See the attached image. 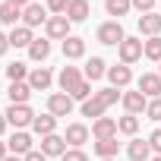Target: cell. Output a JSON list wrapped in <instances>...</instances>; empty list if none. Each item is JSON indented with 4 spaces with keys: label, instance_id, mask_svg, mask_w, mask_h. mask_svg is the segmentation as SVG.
<instances>
[{
    "label": "cell",
    "instance_id": "cell-1",
    "mask_svg": "<svg viewBox=\"0 0 161 161\" xmlns=\"http://www.w3.org/2000/svg\"><path fill=\"white\" fill-rule=\"evenodd\" d=\"M120 98H123V92H120V89H101V92H95V95L82 104V117L98 120V117H104V111H108L111 104H117Z\"/></svg>",
    "mask_w": 161,
    "mask_h": 161
},
{
    "label": "cell",
    "instance_id": "cell-2",
    "mask_svg": "<svg viewBox=\"0 0 161 161\" xmlns=\"http://www.w3.org/2000/svg\"><path fill=\"white\" fill-rule=\"evenodd\" d=\"M95 38H98L101 44H111V47H120V41L126 38V32H123V25H120L117 19H111V22H101V25H98Z\"/></svg>",
    "mask_w": 161,
    "mask_h": 161
},
{
    "label": "cell",
    "instance_id": "cell-3",
    "mask_svg": "<svg viewBox=\"0 0 161 161\" xmlns=\"http://www.w3.org/2000/svg\"><path fill=\"white\" fill-rule=\"evenodd\" d=\"M32 120H35V114H32L29 104H10V108H7V123H10V126L25 130V126H32Z\"/></svg>",
    "mask_w": 161,
    "mask_h": 161
},
{
    "label": "cell",
    "instance_id": "cell-4",
    "mask_svg": "<svg viewBox=\"0 0 161 161\" xmlns=\"http://www.w3.org/2000/svg\"><path fill=\"white\" fill-rule=\"evenodd\" d=\"M69 19L66 16H51L47 19V25H44V38H51V41H66L69 38Z\"/></svg>",
    "mask_w": 161,
    "mask_h": 161
},
{
    "label": "cell",
    "instance_id": "cell-5",
    "mask_svg": "<svg viewBox=\"0 0 161 161\" xmlns=\"http://www.w3.org/2000/svg\"><path fill=\"white\" fill-rule=\"evenodd\" d=\"M142 47H145V41H139V38H130V35H126V38L120 41V47H117V51H120V63L133 66V63L142 57Z\"/></svg>",
    "mask_w": 161,
    "mask_h": 161
},
{
    "label": "cell",
    "instance_id": "cell-6",
    "mask_svg": "<svg viewBox=\"0 0 161 161\" xmlns=\"http://www.w3.org/2000/svg\"><path fill=\"white\" fill-rule=\"evenodd\" d=\"M47 114H54V117H69V114H73V98H69L66 92L47 95Z\"/></svg>",
    "mask_w": 161,
    "mask_h": 161
},
{
    "label": "cell",
    "instance_id": "cell-7",
    "mask_svg": "<svg viewBox=\"0 0 161 161\" xmlns=\"http://www.w3.org/2000/svg\"><path fill=\"white\" fill-rule=\"evenodd\" d=\"M47 7H41V3H29L25 10H22V25H29V29H38V25H47Z\"/></svg>",
    "mask_w": 161,
    "mask_h": 161
},
{
    "label": "cell",
    "instance_id": "cell-8",
    "mask_svg": "<svg viewBox=\"0 0 161 161\" xmlns=\"http://www.w3.org/2000/svg\"><path fill=\"white\" fill-rule=\"evenodd\" d=\"M136 89L152 101V98H161V76L158 73H142L139 76V82H136Z\"/></svg>",
    "mask_w": 161,
    "mask_h": 161
},
{
    "label": "cell",
    "instance_id": "cell-9",
    "mask_svg": "<svg viewBox=\"0 0 161 161\" xmlns=\"http://www.w3.org/2000/svg\"><path fill=\"white\" fill-rule=\"evenodd\" d=\"M120 101H123V111L133 114V117H136V114H145V108H148V98H145L139 89H136V92H123Z\"/></svg>",
    "mask_w": 161,
    "mask_h": 161
},
{
    "label": "cell",
    "instance_id": "cell-10",
    "mask_svg": "<svg viewBox=\"0 0 161 161\" xmlns=\"http://www.w3.org/2000/svg\"><path fill=\"white\" fill-rule=\"evenodd\" d=\"M7 145H10V155H19V158H25V155L32 152V136H29L25 130H16V133L7 139Z\"/></svg>",
    "mask_w": 161,
    "mask_h": 161
},
{
    "label": "cell",
    "instance_id": "cell-11",
    "mask_svg": "<svg viewBox=\"0 0 161 161\" xmlns=\"http://www.w3.org/2000/svg\"><path fill=\"white\" fill-rule=\"evenodd\" d=\"M63 139H66L69 148H82V145L89 142V126H86V123H69L66 133H63Z\"/></svg>",
    "mask_w": 161,
    "mask_h": 161
},
{
    "label": "cell",
    "instance_id": "cell-12",
    "mask_svg": "<svg viewBox=\"0 0 161 161\" xmlns=\"http://www.w3.org/2000/svg\"><path fill=\"white\" fill-rule=\"evenodd\" d=\"M108 79H111V89H126L133 82V69L126 63H117V66H108Z\"/></svg>",
    "mask_w": 161,
    "mask_h": 161
},
{
    "label": "cell",
    "instance_id": "cell-13",
    "mask_svg": "<svg viewBox=\"0 0 161 161\" xmlns=\"http://www.w3.org/2000/svg\"><path fill=\"white\" fill-rule=\"evenodd\" d=\"M79 82H82V73H79V66H63L60 69V76H57V86H60V92H73Z\"/></svg>",
    "mask_w": 161,
    "mask_h": 161
},
{
    "label": "cell",
    "instance_id": "cell-14",
    "mask_svg": "<svg viewBox=\"0 0 161 161\" xmlns=\"http://www.w3.org/2000/svg\"><path fill=\"white\" fill-rule=\"evenodd\" d=\"M51 82H54V73H51L47 66H35V69L29 73V86H32V92H44V89H51Z\"/></svg>",
    "mask_w": 161,
    "mask_h": 161
},
{
    "label": "cell",
    "instance_id": "cell-15",
    "mask_svg": "<svg viewBox=\"0 0 161 161\" xmlns=\"http://www.w3.org/2000/svg\"><path fill=\"white\" fill-rule=\"evenodd\" d=\"M92 136H95V139H114V136H117V120H114V117H98V120H92Z\"/></svg>",
    "mask_w": 161,
    "mask_h": 161
},
{
    "label": "cell",
    "instance_id": "cell-16",
    "mask_svg": "<svg viewBox=\"0 0 161 161\" xmlns=\"http://www.w3.org/2000/svg\"><path fill=\"white\" fill-rule=\"evenodd\" d=\"M41 152H44L47 158H60V155L66 152V139H63V136H57V133L41 136Z\"/></svg>",
    "mask_w": 161,
    "mask_h": 161
},
{
    "label": "cell",
    "instance_id": "cell-17",
    "mask_svg": "<svg viewBox=\"0 0 161 161\" xmlns=\"http://www.w3.org/2000/svg\"><path fill=\"white\" fill-rule=\"evenodd\" d=\"M63 57H66V60H79V57H86V38L69 35V38L63 41Z\"/></svg>",
    "mask_w": 161,
    "mask_h": 161
},
{
    "label": "cell",
    "instance_id": "cell-18",
    "mask_svg": "<svg viewBox=\"0 0 161 161\" xmlns=\"http://www.w3.org/2000/svg\"><path fill=\"white\" fill-rule=\"evenodd\" d=\"M32 130H35L38 136H51V133H57V117H54V114H35Z\"/></svg>",
    "mask_w": 161,
    "mask_h": 161
},
{
    "label": "cell",
    "instance_id": "cell-19",
    "mask_svg": "<svg viewBox=\"0 0 161 161\" xmlns=\"http://www.w3.org/2000/svg\"><path fill=\"white\" fill-rule=\"evenodd\" d=\"M139 32L148 35V38L161 35V13H145V16H139Z\"/></svg>",
    "mask_w": 161,
    "mask_h": 161
},
{
    "label": "cell",
    "instance_id": "cell-20",
    "mask_svg": "<svg viewBox=\"0 0 161 161\" xmlns=\"http://www.w3.org/2000/svg\"><path fill=\"white\" fill-rule=\"evenodd\" d=\"M126 155H130V161H148V158H152L148 139H133V142L126 145Z\"/></svg>",
    "mask_w": 161,
    "mask_h": 161
},
{
    "label": "cell",
    "instance_id": "cell-21",
    "mask_svg": "<svg viewBox=\"0 0 161 161\" xmlns=\"http://www.w3.org/2000/svg\"><path fill=\"white\" fill-rule=\"evenodd\" d=\"M32 41H35V35H32L29 25H16V29L10 32V47H25V51H29Z\"/></svg>",
    "mask_w": 161,
    "mask_h": 161
},
{
    "label": "cell",
    "instance_id": "cell-22",
    "mask_svg": "<svg viewBox=\"0 0 161 161\" xmlns=\"http://www.w3.org/2000/svg\"><path fill=\"white\" fill-rule=\"evenodd\" d=\"M29 57H32L35 63H44V60L51 57V38H35V41L29 44Z\"/></svg>",
    "mask_w": 161,
    "mask_h": 161
},
{
    "label": "cell",
    "instance_id": "cell-23",
    "mask_svg": "<svg viewBox=\"0 0 161 161\" xmlns=\"http://www.w3.org/2000/svg\"><path fill=\"white\" fill-rule=\"evenodd\" d=\"M92 152H95L98 158H117V152H120V142H117V136H114V139H95Z\"/></svg>",
    "mask_w": 161,
    "mask_h": 161
},
{
    "label": "cell",
    "instance_id": "cell-24",
    "mask_svg": "<svg viewBox=\"0 0 161 161\" xmlns=\"http://www.w3.org/2000/svg\"><path fill=\"white\" fill-rule=\"evenodd\" d=\"M19 19H22V7H16V3H10V0H3V3H0V22L16 29Z\"/></svg>",
    "mask_w": 161,
    "mask_h": 161
},
{
    "label": "cell",
    "instance_id": "cell-25",
    "mask_svg": "<svg viewBox=\"0 0 161 161\" xmlns=\"http://www.w3.org/2000/svg\"><path fill=\"white\" fill-rule=\"evenodd\" d=\"M89 0H69V10H66V19L69 22H86L89 19Z\"/></svg>",
    "mask_w": 161,
    "mask_h": 161
},
{
    "label": "cell",
    "instance_id": "cell-26",
    "mask_svg": "<svg viewBox=\"0 0 161 161\" xmlns=\"http://www.w3.org/2000/svg\"><path fill=\"white\" fill-rule=\"evenodd\" d=\"M86 79H89V82H95V79H101V76H108V63L101 60V57H89L86 60Z\"/></svg>",
    "mask_w": 161,
    "mask_h": 161
},
{
    "label": "cell",
    "instance_id": "cell-27",
    "mask_svg": "<svg viewBox=\"0 0 161 161\" xmlns=\"http://www.w3.org/2000/svg\"><path fill=\"white\" fill-rule=\"evenodd\" d=\"M32 86L29 82H10V104H29Z\"/></svg>",
    "mask_w": 161,
    "mask_h": 161
},
{
    "label": "cell",
    "instance_id": "cell-28",
    "mask_svg": "<svg viewBox=\"0 0 161 161\" xmlns=\"http://www.w3.org/2000/svg\"><path fill=\"white\" fill-rule=\"evenodd\" d=\"M104 10H108V16H114L120 22V16H126L133 10V3H130V0H104Z\"/></svg>",
    "mask_w": 161,
    "mask_h": 161
},
{
    "label": "cell",
    "instance_id": "cell-29",
    "mask_svg": "<svg viewBox=\"0 0 161 161\" xmlns=\"http://www.w3.org/2000/svg\"><path fill=\"white\" fill-rule=\"evenodd\" d=\"M117 133H123V136H136V133H139V117L123 114V117L117 120Z\"/></svg>",
    "mask_w": 161,
    "mask_h": 161
},
{
    "label": "cell",
    "instance_id": "cell-30",
    "mask_svg": "<svg viewBox=\"0 0 161 161\" xmlns=\"http://www.w3.org/2000/svg\"><path fill=\"white\" fill-rule=\"evenodd\" d=\"M7 79H10V82H29V66L25 63H10L7 66Z\"/></svg>",
    "mask_w": 161,
    "mask_h": 161
},
{
    "label": "cell",
    "instance_id": "cell-31",
    "mask_svg": "<svg viewBox=\"0 0 161 161\" xmlns=\"http://www.w3.org/2000/svg\"><path fill=\"white\" fill-rule=\"evenodd\" d=\"M142 57H148V60L161 63V35H155V38H148V41H145V47H142Z\"/></svg>",
    "mask_w": 161,
    "mask_h": 161
},
{
    "label": "cell",
    "instance_id": "cell-32",
    "mask_svg": "<svg viewBox=\"0 0 161 161\" xmlns=\"http://www.w3.org/2000/svg\"><path fill=\"white\" fill-rule=\"evenodd\" d=\"M92 95H95V92H92V82H89V79H82V82H79V86L69 92V98H73V101H82V104H86Z\"/></svg>",
    "mask_w": 161,
    "mask_h": 161
},
{
    "label": "cell",
    "instance_id": "cell-33",
    "mask_svg": "<svg viewBox=\"0 0 161 161\" xmlns=\"http://www.w3.org/2000/svg\"><path fill=\"white\" fill-rule=\"evenodd\" d=\"M66 10H69V0H47V13H54V16H66Z\"/></svg>",
    "mask_w": 161,
    "mask_h": 161
},
{
    "label": "cell",
    "instance_id": "cell-34",
    "mask_svg": "<svg viewBox=\"0 0 161 161\" xmlns=\"http://www.w3.org/2000/svg\"><path fill=\"white\" fill-rule=\"evenodd\" d=\"M60 161H89V155H86L82 148H66V152L60 155Z\"/></svg>",
    "mask_w": 161,
    "mask_h": 161
},
{
    "label": "cell",
    "instance_id": "cell-35",
    "mask_svg": "<svg viewBox=\"0 0 161 161\" xmlns=\"http://www.w3.org/2000/svg\"><path fill=\"white\" fill-rule=\"evenodd\" d=\"M145 117H148V120H161V98H152V101H148Z\"/></svg>",
    "mask_w": 161,
    "mask_h": 161
},
{
    "label": "cell",
    "instance_id": "cell-36",
    "mask_svg": "<svg viewBox=\"0 0 161 161\" xmlns=\"http://www.w3.org/2000/svg\"><path fill=\"white\" fill-rule=\"evenodd\" d=\"M130 3H133V10H139V13L145 16V13H155V3H158V0H130Z\"/></svg>",
    "mask_w": 161,
    "mask_h": 161
},
{
    "label": "cell",
    "instance_id": "cell-37",
    "mask_svg": "<svg viewBox=\"0 0 161 161\" xmlns=\"http://www.w3.org/2000/svg\"><path fill=\"white\" fill-rule=\"evenodd\" d=\"M148 145H152V152H155V155H161V130H155V133L148 136Z\"/></svg>",
    "mask_w": 161,
    "mask_h": 161
},
{
    "label": "cell",
    "instance_id": "cell-38",
    "mask_svg": "<svg viewBox=\"0 0 161 161\" xmlns=\"http://www.w3.org/2000/svg\"><path fill=\"white\" fill-rule=\"evenodd\" d=\"M25 161H47V155H44L41 148H32V152L25 155Z\"/></svg>",
    "mask_w": 161,
    "mask_h": 161
},
{
    "label": "cell",
    "instance_id": "cell-39",
    "mask_svg": "<svg viewBox=\"0 0 161 161\" xmlns=\"http://www.w3.org/2000/svg\"><path fill=\"white\" fill-rule=\"evenodd\" d=\"M10 51V35H3V32H0V57H3Z\"/></svg>",
    "mask_w": 161,
    "mask_h": 161
},
{
    "label": "cell",
    "instance_id": "cell-40",
    "mask_svg": "<svg viewBox=\"0 0 161 161\" xmlns=\"http://www.w3.org/2000/svg\"><path fill=\"white\" fill-rule=\"evenodd\" d=\"M7 126H10V123H7V114H0V136L7 133Z\"/></svg>",
    "mask_w": 161,
    "mask_h": 161
},
{
    "label": "cell",
    "instance_id": "cell-41",
    "mask_svg": "<svg viewBox=\"0 0 161 161\" xmlns=\"http://www.w3.org/2000/svg\"><path fill=\"white\" fill-rule=\"evenodd\" d=\"M7 155H10V145H7V142H0V161H3Z\"/></svg>",
    "mask_w": 161,
    "mask_h": 161
},
{
    "label": "cell",
    "instance_id": "cell-42",
    "mask_svg": "<svg viewBox=\"0 0 161 161\" xmlns=\"http://www.w3.org/2000/svg\"><path fill=\"white\" fill-rule=\"evenodd\" d=\"M10 3H16V7H22V10H25V7L32 3V0H10Z\"/></svg>",
    "mask_w": 161,
    "mask_h": 161
},
{
    "label": "cell",
    "instance_id": "cell-43",
    "mask_svg": "<svg viewBox=\"0 0 161 161\" xmlns=\"http://www.w3.org/2000/svg\"><path fill=\"white\" fill-rule=\"evenodd\" d=\"M3 161H25V158H19V155H7Z\"/></svg>",
    "mask_w": 161,
    "mask_h": 161
},
{
    "label": "cell",
    "instance_id": "cell-44",
    "mask_svg": "<svg viewBox=\"0 0 161 161\" xmlns=\"http://www.w3.org/2000/svg\"><path fill=\"white\" fill-rule=\"evenodd\" d=\"M152 161H161V155H155V158H152Z\"/></svg>",
    "mask_w": 161,
    "mask_h": 161
},
{
    "label": "cell",
    "instance_id": "cell-45",
    "mask_svg": "<svg viewBox=\"0 0 161 161\" xmlns=\"http://www.w3.org/2000/svg\"><path fill=\"white\" fill-rule=\"evenodd\" d=\"M101 161H117V158H101Z\"/></svg>",
    "mask_w": 161,
    "mask_h": 161
},
{
    "label": "cell",
    "instance_id": "cell-46",
    "mask_svg": "<svg viewBox=\"0 0 161 161\" xmlns=\"http://www.w3.org/2000/svg\"><path fill=\"white\" fill-rule=\"evenodd\" d=\"M158 66H161V63H158ZM158 76H161V69H158Z\"/></svg>",
    "mask_w": 161,
    "mask_h": 161
}]
</instances>
